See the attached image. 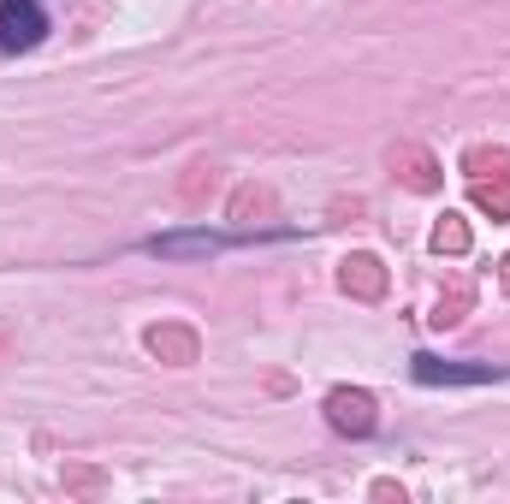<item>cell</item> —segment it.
<instances>
[{
	"label": "cell",
	"instance_id": "7a4b0ae2",
	"mask_svg": "<svg viewBox=\"0 0 510 504\" xmlns=\"http://www.w3.org/2000/svg\"><path fill=\"white\" fill-rule=\"evenodd\" d=\"M505 368H463V362H433V356H415V380H428V386H481V380H498Z\"/></svg>",
	"mask_w": 510,
	"mask_h": 504
},
{
	"label": "cell",
	"instance_id": "8992f818",
	"mask_svg": "<svg viewBox=\"0 0 510 504\" xmlns=\"http://www.w3.org/2000/svg\"><path fill=\"white\" fill-rule=\"evenodd\" d=\"M475 202L492 213H510V184H475Z\"/></svg>",
	"mask_w": 510,
	"mask_h": 504
},
{
	"label": "cell",
	"instance_id": "3957f363",
	"mask_svg": "<svg viewBox=\"0 0 510 504\" xmlns=\"http://www.w3.org/2000/svg\"><path fill=\"white\" fill-rule=\"evenodd\" d=\"M327 415H333L338 433H374V398L368 392H333Z\"/></svg>",
	"mask_w": 510,
	"mask_h": 504
},
{
	"label": "cell",
	"instance_id": "277c9868",
	"mask_svg": "<svg viewBox=\"0 0 510 504\" xmlns=\"http://www.w3.org/2000/svg\"><path fill=\"white\" fill-rule=\"evenodd\" d=\"M380 285H386V273H380V261H374V255H351V261H344V291L380 297Z\"/></svg>",
	"mask_w": 510,
	"mask_h": 504
},
{
	"label": "cell",
	"instance_id": "6da1fadb",
	"mask_svg": "<svg viewBox=\"0 0 510 504\" xmlns=\"http://www.w3.org/2000/svg\"><path fill=\"white\" fill-rule=\"evenodd\" d=\"M42 30H48V19H42L36 0H6L0 6V48L12 54V48H36Z\"/></svg>",
	"mask_w": 510,
	"mask_h": 504
},
{
	"label": "cell",
	"instance_id": "52a82bcc",
	"mask_svg": "<svg viewBox=\"0 0 510 504\" xmlns=\"http://www.w3.org/2000/svg\"><path fill=\"white\" fill-rule=\"evenodd\" d=\"M505 285H510V261H505Z\"/></svg>",
	"mask_w": 510,
	"mask_h": 504
},
{
	"label": "cell",
	"instance_id": "5b68a950",
	"mask_svg": "<svg viewBox=\"0 0 510 504\" xmlns=\"http://www.w3.org/2000/svg\"><path fill=\"white\" fill-rule=\"evenodd\" d=\"M433 250H445V255H463V250H469V226H463L457 213H445V220H439V232H433Z\"/></svg>",
	"mask_w": 510,
	"mask_h": 504
}]
</instances>
